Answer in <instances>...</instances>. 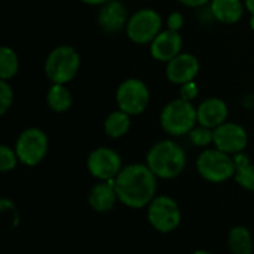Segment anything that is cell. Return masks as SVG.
Wrapping results in <instances>:
<instances>
[{
	"label": "cell",
	"mask_w": 254,
	"mask_h": 254,
	"mask_svg": "<svg viewBox=\"0 0 254 254\" xmlns=\"http://www.w3.org/2000/svg\"><path fill=\"white\" fill-rule=\"evenodd\" d=\"M119 202L128 208H147L158 190V177L146 164H129L115 179Z\"/></svg>",
	"instance_id": "6da1fadb"
},
{
	"label": "cell",
	"mask_w": 254,
	"mask_h": 254,
	"mask_svg": "<svg viewBox=\"0 0 254 254\" xmlns=\"http://www.w3.org/2000/svg\"><path fill=\"white\" fill-rule=\"evenodd\" d=\"M188 164V156L185 149L174 140H161L155 143L147 155L146 165L150 171L162 180H173L179 177Z\"/></svg>",
	"instance_id": "7a4b0ae2"
},
{
	"label": "cell",
	"mask_w": 254,
	"mask_h": 254,
	"mask_svg": "<svg viewBox=\"0 0 254 254\" xmlns=\"http://www.w3.org/2000/svg\"><path fill=\"white\" fill-rule=\"evenodd\" d=\"M159 124L164 132L171 137L188 135L198 125L196 107L192 101L176 98L164 106L159 115Z\"/></svg>",
	"instance_id": "3957f363"
},
{
	"label": "cell",
	"mask_w": 254,
	"mask_h": 254,
	"mask_svg": "<svg viewBox=\"0 0 254 254\" xmlns=\"http://www.w3.org/2000/svg\"><path fill=\"white\" fill-rule=\"evenodd\" d=\"M80 68V55L70 45H60L54 48L43 65L45 76L51 83H70L79 73Z\"/></svg>",
	"instance_id": "277c9868"
},
{
	"label": "cell",
	"mask_w": 254,
	"mask_h": 254,
	"mask_svg": "<svg viewBox=\"0 0 254 254\" xmlns=\"http://www.w3.org/2000/svg\"><path fill=\"white\" fill-rule=\"evenodd\" d=\"M198 174L210 183H223L235 176L234 156L216 147L205 149L195 162Z\"/></svg>",
	"instance_id": "5b68a950"
},
{
	"label": "cell",
	"mask_w": 254,
	"mask_h": 254,
	"mask_svg": "<svg viewBox=\"0 0 254 254\" xmlns=\"http://www.w3.org/2000/svg\"><path fill=\"white\" fill-rule=\"evenodd\" d=\"M19 164L25 167L39 165L48 155L49 150V138L46 132L37 127L25 128L19 132L13 146Z\"/></svg>",
	"instance_id": "8992f818"
},
{
	"label": "cell",
	"mask_w": 254,
	"mask_h": 254,
	"mask_svg": "<svg viewBox=\"0 0 254 254\" xmlns=\"http://www.w3.org/2000/svg\"><path fill=\"white\" fill-rule=\"evenodd\" d=\"M164 19L161 13L152 7H143L134 12L127 24L125 33L135 45H150L162 31Z\"/></svg>",
	"instance_id": "52a82bcc"
},
{
	"label": "cell",
	"mask_w": 254,
	"mask_h": 254,
	"mask_svg": "<svg viewBox=\"0 0 254 254\" xmlns=\"http://www.w3.org/2000/svg\"><path fill=\"white\" fill-rule=\"evenodd\" d=\"M147 220L159 234L174 232L182 223V211L177 201L168 195H156L147 205Z\"/></svg>",
	"instance_id": "ba28073f"
},
{
	"label": "cell",
	"mask_w": 254,
	"mask_h": 254,
	"mask_svg": "<svg viewBox=\"0 0 254 254\" xmlns=\"http://www.w3.org/2000/svg\"><path fill=\"white\" fill-rule=\"evenodd\" d=\"M149 103L150 91L141 79L129 77L119 83L116 89V104L122 112L131 116H137L147 109Z\"/></svg>",
	"instance_id": "9c48e42d"
},
{
	"label": "cell",
	"mask_w": 254,
	"mask_h": 254,
	"mask_svg": "<svg viewBox=\"0 0 254 254\" xmlns=\"http://www.w3.org/2000/svg\"><path fill=\"white\" fill-rule=\"evenodd\" d=\"M88 173L98 182L115 180L122 171V158L121 155L110 147L101 146L94 149L86 159Z\"/></svg>",
	"instance_id": "30bf717a"
},
{
	"label": "cell",
	"mask_w": 254,
	"mask_h": 254,
	"mask_svg": "<svg viewBox=\"0 0 254 254\" xmlns=\"http://www.w3.org/2000/svg\"><path fill=\"white\" fill-rule=\"evenodd\" d=\"M213 144L216 149L234 156L246 150L249 144V135L243 125L226 121L214 129Z\"/></svg>",
	"instance_id": "8fae6325"
},
{
	"label": "cell",
	"mask_w": 254,
	"mask_h": 254,
	"mask_svg": "<svg viewBox=\"0 0 254 254\" xmlns=\"http://www.w3.org/2000/svg\"><path fill=\"white\" fill-rule=\"evenodd\" d=\"M199 60L188 52H182L167 63L165 76L173 85H185L193 82L199 73Z\"/></svg>",
	"instance_id": "7c38bea8"
},
{
	"label": "cell",
	"mask_w": 254,
	"mask_h": 254,
	"mask_svg": "<svg viewBox=\"0 0 254 254\" xmlns=\"http://www.w3.org/2000/svg\"><path fill=\"white\" fill-rule=\"evenodd\" d=\"M129 15L125 7V4L119 0H110L100 6L98 15H97V22L98 27L106 33V34H115L127 28Z\"/></svg>",
	"instance_id": "4fadbf2b"
},
{
	"label": "cell",
	"mask_w": 254,
	"mask_h": 254,
	"mask_svg": "<svg viewBox=\"0 0 254 254\" xmlns=\"http://www.w3.org/2000/svg\"><path fill=\"white\" fill-rule=\"evenodd\" d=\"M183 39L179 31L162 30L149 45L150 57L159 63H168L179 54H182Z\"/></svg>",
	"instance_id": "5bb4252c"
},
{
	"label": "cell",
	"mask_w": 254,
	"mask_h": 254,
	"mask_svg": "<svg viewBox=\"0 0 254 254\" xmlns=\"http://www.w3.org/2000/svg\"><path fill=\"white\" fill-rule=\"evenodd\" d=\"M196 113H198L199 125L216 129L217 127H220L222 124L228 121L229 109L225 100L219 97H210V98H205L196 107Z\"/></svg>",
	"instance_id": "9a60e30c"
},
{
	"label": "cell",
	"mask_w": 254,
	"mask_h": 254,
	"mask_svg": "<svg viewBox=\"0 0 254 254\" xmlns=\"http://www.w3.org/2000/svg\"><path fill=\"white\" fill-rule=\"evenodd\" d=\"M119 201L116 188H115V180H107V182H98L94 185L88 193V204L91 210L95 213H109L115 208L116 202Z\"/></svg>",
	"instance_id": "2e32d148"
},
{
	"label": "cell",
	"mask_w": 254,
	"mask_h": 254,
	"mask_svg": "<svg viewBox=\"0 0 254 254\" xmlns=\"http://www.w3.org/2000/svg\"><path fill=\"white\" fill-rule=\"evenodd\" d=\"M210 10L214 16V21L222 24H237L241 21L246 4L244 0H211Z\"/></svg>",
	"instance_id": "e0dca14e"
},
{
	"label": "cell",
	"mask_w": 254,
	"mask_h": 254,
	"mask_svg": "<svg viewBox=\"0 0 254 254\" xmlns=\"http://www.w3.org/2000/svg\"><path fill=\"white\" fill-rule=\"evenodd\" d=\"M228 247L232 254H253L254 240L249 228L238 225L228 232Z\"/></svg>",
	"instance_id": "ac0fdd59"
},
{
	"label": "cell",
	"mask_w": 254,
	"mask_h": 254,
	"mask_svg": "<svg viewBox=\"0 0 254 254\" xmlns=\"http://www.w3.org/2000/svg\"><path fill=\"white\" fill-rule=\"evenodd\" d=\"M46 104L55 113L67 112L71 107V104H73L71 91L67 88V85L52 83L49 86L48 92H46Z\"/></svg>",
	"instance_id": "d6986e66"
},
{
	"label": "cell",
	"mask_w": 254,
	"mask_h": 254,
	"mask_svg": "<svg viewBox=\"0 0 254 254\" xmlns=\"http://www.w3.org/2000/svg\"><path fill=\"white\" fill-rule=\"evenodd\" d=\"M131 118H132L131 115L122 112L121 109L109 113L103 124L106 135L110 138H115V140L127 135L131 128Z\"/></svg>",
	"instance_id": "ffe728a7"
},
{
	"label": "cell",
	"mask_w": 254,
	"mask_h": 254,
	"mask_svg": "<svg viewBox=\"0 0 254 254\" xmlns=\"http://www.w3.org/2000/svg\"><path fill=\"white\" fill-rule=\"evenodd\" d=\"M235 162V182L246 190L254 192V164L244 152L234 155Z\"/></svg>",
	"instance_id": "44dd1931"
},
{
	"label": "cell",
	"mask_w": 254,
	"mask_h": 254,
	"mask_svg": "<svg viewBox=\"0 0 254 254\" xmlns=\"http://www.w3.org/2000/svg\"><path fill=\"white\" fill-rule=\"evenodd\" d=\"M18 70L19 60L16 52L9 46H3L0 49V80H10L16 76Z\"/></svg>",
	"instance_id": "7402d4cb"
},
{
	"label": "cell",
	"mask_w": 254,
	"mask_h": 254,
	"mask_svg": "<svg viewBox=\"0 0 254 254\" xmlns=\"http://www.w3.org/2000/svg\"><path fill=\"white\" fill-rule=\"evenodd\" d=\"M0 213L3 216V222L6 223L7 229L18 228V225H19V213L16 210L15 202L10 198L3 196L0 199Z\"/></svg>",
	"instance_id": "603a6c76"
},
{
	"label": "cell",
	"mask_w": 254,
	"mask_h": 254,
	"mask_svg": "<svg viewBox=\"0 0 254 254\" xmlns=\"http://www.w3.org/2000/svg\"><path fill=\"white\" fill-rule=\"evenodd\" d=\"M188 135H189L190 143L195 147H208L214 141V129L207 128V127H202L199 124Z\"/></svg>",
	"instance_id": "cb8c5ba5"
},
{
	"label": "cell",
	"mask_w": 254,
	"mask_h": 254,
	"mask_svg": "<svg viewBox=\"0 0 254 254\" xmlns=\"http://www.w3.org/2000/svg\"><path fill=\"white\" fill-rule=\"evenodd\" d=\"M18 164H19V159H18L15 149L7 144H1L0 146V171L9 173L15 170Z\"/></svg>",
	"instance_id": "d4e9b609"
},
{
	"label": "cell",
	"mask_w": 254,
	"mask_h": 254,
	"mask_svg": "<svg viewBox=\"0 0 254 254\" xmlns=\"http://www.w3.org/2000/svg\"><path fill=\"white\" fill-rule=\"evenodd\" d=\"M13 103V88L9 80H0V115L4 116Z\"/></svg>",
	"instance_id": "484cf974"
},
{
	"label": "cell",
	"mask_w": 254,
	"mask_h": 254,
	"mask_svg": "<svg viewBox=\"0 0 254 254\" xmlns=\"http://www.w3.org/2000/svg\"><path fill=\"white\" fill-rule=\"evenodd\" d=\"M198 94H199V88L195 83V80L180 86V98H183V100L192 101V100H195L198 97Z\"/></svg>",
	"instance_id": "4316f807"
},
{
	"label": "cell",
	"mask_w": 254,
	"mask_h": 254,
	"mask_svg": "<svg viewBox=\"0 0 254 254\" xmlns=\"http://www.w3.org/2000/svg\"><path fill=\"white\" fill-rule=\"evenodd\" d=\"M183 25H185V16L180 12L174 10L167 16V28L168 30L179 31Z\"/></svg>",
	"instance_id": "83f0119b"
},
{
	"label": "cell",
	"mask_w": 254,
	"mask_h": 254,
	"mask_svg": "<svg viewBox=\"0 0 254 254\" xmlns=\"http://www.w3.org/2000/svg\"><path fill=\"white\" fill-rule=\"evenodd\" d=\"M177 1L186 7H202V6L210 4L211 0H177Z\"/></svg>",
	"instance_id": "f1b7e54d"
},
{
	"label": "cell",
	"mask_w": 254,
	"mask_h": 254,
	"mask_svg": "<svg viewBox=\"0 0 254 254\" xmlns=\"http://www.w3.org/2000/svg\"><path fill=\"white\" fill-rule=\"evenodd\" d=\"M80 1L85 4H89V6H103L104 3H107L110 0H80Z\"/></svg>",
	"instance_id": "f546056e"
},
{
	"label": "cell",
	"mask_w": 254,
	"mask_h": 254,
	"mask_svg": "<svg viewBox=\"0 0 254 254\" xmlns=\"http://www.w3.org/2000/svg\"><path fill=\"white\" fill-rule=\"evenodd\" d=\"M244 4H246V9L254 15V0H244Z\"/></svg>",
	"instance_id": "4dcf8cb0"
},
{
	"label": "cell",
	"mask_w": 254,
	"mask_h": 254,
	"mask_svg": "<svg viewBox=\"0 0 254 254\" xmlns=\"http://www.w3.org/2000/svg\"><path fill=\"white\" fill-rule=\"evenodd\" d=\"M192 254H213V253H210V252H207V250H195Z\"/></svg>",
	"instance_id": "1f68e13d"
},
{
	"label": "cell",
	"mask_w": 254,
	"mask_h": 254,
	"mask_svg": "<svg viewBox=\"0 0 254 254\" xmlns=\"http://www.w3.org/2000/svg\"><path fill=\"white\" fill-rule=\"evenodd\" d=\"M252 27L254 28V15H252Z\"/></svg>",
	"instance_id": "d6a6232c"
}]
</instances>
